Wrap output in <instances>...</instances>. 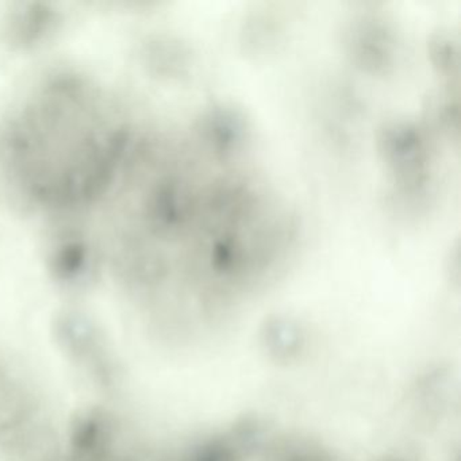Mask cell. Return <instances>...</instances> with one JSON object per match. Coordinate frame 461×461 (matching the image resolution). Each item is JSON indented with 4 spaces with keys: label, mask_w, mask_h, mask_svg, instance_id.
Masks as SVG:
<instances>
[]
</instances>
